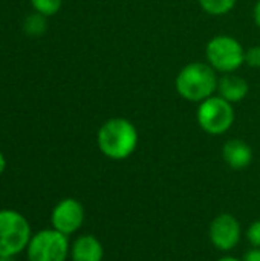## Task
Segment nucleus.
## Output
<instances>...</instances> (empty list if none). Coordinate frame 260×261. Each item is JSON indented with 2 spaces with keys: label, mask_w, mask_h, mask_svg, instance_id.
<instances>
[{
  "label": "nucleus",
  "mask_w": 260,
  "mask_h": 261,
  "mask_svg": "<svg viewBox=\"0 0 260 261\" xmlns=\"http://www.w3.org/2000/svg\"><path fill=\"white\" fill-rule=\"evenodd\" d=\"M103 255V245L93 236H80L70 246L72 261H101Z\"/></svg>",
  "instance_id": "nucleus-10"
},
{
  "label": "nucleus",
  "mask_w": 260,
  "mask_h": 261,
  "mask_svg": "<svg viewBox=\"0 0 260 261\" xmlns=\"http://www.w3.org/2000/svg\"><path fill=\"white\" fill-rule=\"evenodd\" d=\"M0 261H15L14 257H0Z\"/></svg>",
  "instance_id": "nucleus-21"
},
{
  "label": "nucleus",
  "mask_w": 260,
  "mask_h": 261,
  "mask_svg": "<svg viewBox=\"0 0 260 261\" xmlns=\"http://www.w3.org/2000/svg\"><path fill=\"white\" fill-rule=\"evenodd\" d=\"M31 3L38 14L48 17V15H54L60 11L63 0H31Z\"/></svg>",
  "instance_id": "nucleus-13"
},
{
  "label": "nucleus",
  "mask_w": 260,
  "mask_h": 261,
  "mask_svg": "<svg viewBox=\"0 0 260 261\" xmlns=\"http://www.w3.org/2000/svg\"><path fill=\"white\" fill-rule=\"evenodd\" d=\"M215 69L205 63H190L182 67L176 76L178 93L192 102H202L218 89Z\"/></svg>",
  "instance_id": "nucleus-2"
},
{
  "label": "nucleus",
  "mask_w": 260,
  "mask_h": 261,
  "mask_svg": "<svg viewBox=\"0 0 260 261\" xmlns=\"http://www.w3.org/2000/svg\"><path fill=\"white\" fill-rule=\"evenodd\" d=\"M84 222L83 205L72 197L60 200L51 213V225L64 236L77 232Z\"/></svg>",
  "instance_id": "nucleus-7"
},
{
  "label": "nucleus",
  "mask_w": 260,
  "mask_h": 261,
  "mask_svg": "<svg viewBox=\"0 0 260 261\" xmlns=\"http://www.w3.org/2000/svg\"><path fill=\"white\" fill-rule=\"evenodd\" d=\"M5 170H6V159H5L3 153L0 151V176L5 173Z\"/></svg>",
  "instance_id": "nucleus-19"
},
{
  "label": "nucleus",
  "mask_w": 260,
  "mask_h": 261,
  "mask_svg": "<svg viewBox=\"0 0 260 261\" xmlns=\"http://www.w3.org/2000/svg\"><path fill=\"white\" fill-rule=\"evenodd\" d=\"M242 261H260V248H254L248 251Z\"/></svg>",
  "instance_id": "nucleus-17"
},
{
  "label": "nucleus",
  "mask_w": 260,
  "mask_h": 261,
  "mask_svg": "<svg viewBox=\"0 0 260 261\" xmlns=\"http://www.w3.org/2000/svg\"><path fill=\"white\" fill-rule=\"evenodd\" d=\"M97 141L104 156L113 161H123L135 151L138 145V132L130 121L112 118L100 127Z\"/></svg>",
  "instance_id": "nucleus-1"
},
{
  "label": "nucleus",
  "mask_w": 260,
  "mask_h": 261,
  "mask_svg": "<svg viewBox=\"0 0 260 261\" xmlns=\"http://www.w3.org/2000/svg\"><path fill=\"white\" fill-rule=\"evenodd\" d=\"M222 156L228 167H231L233 170H244L253 161V150L247 142L241 139H231L225 142L222 148Z\"/></svg>",
  "instance_id": "nucleus-9"
},
{
  "label": "nucleus",
  "mask_w": 260,
  "mask_h": 261,
  "mask_svg": "<svg viewBox=\"0 0 260 261\" xmlns=\"http://www.w3.org/2000/svg\"><path fill=\"white\" fill-rule=\"evenodd\" d=\"M44 15L41 14H37V15H31L28 20H26V31L31 34V35H38L44 31V20H43Z\"/></svg>",
  "instance_id": "nucleus-14"
},
{
  "label": "nucleus",
  "mask_w": 260,
  "mask_h": 261,
  "mask_svg": "<svg viewBox=\"0 0 260 261\" xmlns=\"http://www.w3.org/2000/svg\"><path fill=\"white\" fill-rule=\"evenodd\" d=\"M218 90L221 93L219 96H222L228 102H241L248 93V83L239 75L225 73L218 83Z\"/></svg>",
  "instance_id": "nucleus-11"
},
{
  "label": "nucleus",
  "mask_w": 260,
  "mask_h": 261,
  "mask_svg": "<svg viewBox=\"0 0 260 261\" xmlns=\"http://www.w3.org/2000/svg\"><path fill=\"white\" fill-rule=\"evenodd\" d=\"M210 240L221 251L233 249L241 240V225L231 214L218 216L210 225Z\"/></svg>",
  "instance_id": "nucleus-8"
},
{
  "label": "nucleus",
  "mask_w": 260,
  "mask_h": 261,
  "mask_svg": "<svg viewBox=\"0 0 260 261\" xmlns=\"http://www.w3.org/2000/svg\"><path fill=\"white\" fill-rule=\"evenodd\" d=\"M254 21H256V24L260 28V0L256 3V6H254Z\"/></svg>",
  "instance_id": "nucleus-18"
},
{
  "label": "nucleus",
  "mask_w": 260,
  "mask_h": 261,
  "mask_svg": "<svg viewBox=\"0 0 260 261\" xmlns=\"http://www.w3.org/2000/svg\"><path fill=\"white\" fill-rule=\"evenodd\" d=\"M245 63L250 67H260V46H253L245 50Z\"/></svg>",
  "instance_id": "nucleus-15"
},
{
  "label": "nucleus",
  "mask_w": 260,
  "mask_h": 261,
  "mask_svg": "<svg viewBox=\"0 0 260 261\" xmlns=\"http://www.w3.org/2000/svg\"><path fill=\"white\" fill-rule=\"evenodd\" d=\"M70 254L67 236L57 229H41L32 234L28 248V261H66Z\"/></svg>",
  "instance_id": "nucleus-4"
},
{
  "label": "nucleus",
  "mask_w": 260,
  "mask_h": 261,
  "mask_svg": "<svg viewBox=\"0 0 260 261\" xmlns=\"http://www.w3.org/2000/svg\"><path fill=\"white\" fill-rule=\"evenodd\" d=\"M196 116L201 128L215 136L228 132L234 122L233 106L222 96H210L202 101Z\"/></svg>",
  "instance_id": "nucleus-6"
},
{
  "label": "nucleus",
  "mask_w": 260,
  "mask_h": 261,
  "mask_svg": "<svg viewBox=\"0 0 260 261\" xmlns=\"http://www.w3.org/2000/svg\"><path fill=\"white\" fill-rule=\"evenodd\" d=\"M218 261H242V260H238V258H234V257H224V258H221V260Z\"/></svg>",
  "instance_id": "nucleus-20"
},
{
  "label": "nucleus",
  "mask_w": 260,
  "mask_h": 261,
  "mask_svg": "<svg viewBox=\"0 0 260 261\" xmlns=\"http://www.w3.org/2000/svg\"><path fill=\"white\" fill-rule=\"evenodd\" d=\"M32 237L28 219L15 210H0V257H17Z\"/></svg>",
  "instance_id": "nucleus-3"
},
{
  "label": "nucleus",
  "mask_w": 260,
  "mask_h": 261,
  "mask_svg": "<svg viewBox=\"0 0 260 261\" xmlns=\"http://www.w3.org/2000/svg\"><path fill=\"white\" fill-rule=\"evenodd\" d=\"M248 240L251 242L253 246L260 248V220L251 223V226L248 229Z\"/></svg>",
  "instance_id": "nucleus-16"
},
{
  "label": "nucleus",
  "mask_w": 260,
  "mask_h": 261,
  "mask_svg": "<svg viewBox=\"0 0 260 261\" xmlns=\"http://www.w3.org/2000/svg\"><path fill=\"white\" fill-rule=\"evenodd\" d=\"M198 2L201 8L211 15H224L230 12L236 5V0H198Z\"/></svg>",
  "instance_id": "nucleus-12"
},
{
  "label": "nucleus",
  "mask_w": 260,
  "mask_h": 261,
  "mask_svg": "<svg viewBox=\"0 0 260 261\" xmlns=\"http://www.w3.org/2000/svg\"><path fill=\"white\" fill-rule=\"evenodd\" d=\"M208 64L219 72L233 73L245 63V49L230 35L213 37L205 49Z\"/></svg>",
  "instance_id": "nucleus-5"
}]
</instances>
